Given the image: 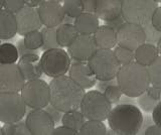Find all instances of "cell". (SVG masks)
<instances>
[{"mask_svg": "<svg viewBox=\"0 0 161 135\" xmlns=\"http://www.w3.org/2000/svg\"><path fill=\"white\" fill-rule=\"evenodd\" d=\"M50 104L60 111L68 112L80 109L85 96V89L70 78L64 76L53 78L49 82Z\"/></svg>", "mask_w": 161, "mask_h": 135, "instance_id": "1", "label": "cell"}, {"mask_svg": "<svg viewBox=\"0 0 161 135\" xmlns=\"http://www.w3.org/2000/svg\"><path fill=\"white\" fill-rule=\"evenodd\" d=\"M108 124L118 135H136L140 132L144 117L141 110L131 103H121L112 109Z\"/></svg>", "mask_w": 161, "mask_h": 135, "instance_id": "2", "label": "cell"}, {"mask_svg": "<svg viewBox=\"0 0 161 135\" xmlns=\"http://www.w3.org/2000/svg\"><path fill=\"white\" fill-rule=\"evenodd\" d=\"M117 82L124 95L137 98L147 91L151 85L148 68L136 62L121 66Z\"/></svg>", "mask_w": 161, "mask_h": 135, "instance_id": "3", "label": "cell"}, {"mask_svg": "<svg viewBox=\"0 0 161 135\" xmlns=\"http://www.w3.org/2000/svg\"><path fill=\"white\" fill-rule=\"evenodd\" d=\"M112 109V103L99 90H91L86 93L80 106V110L87 120L100 121L107 120Z\"/></svg>", "mask_w": 161, "mask_h": 135, "instance_id": "4", "label": "cell"}, {"mask_svg": "<svg viewBox=\"0 0 161 135\" xmlns=\"http://www.w3.org/2000/svg\"><path fill=\"white\" fill-rule=\"evenodd\" d=\"M158 7L155 0H123L122 16L125 21L146 26Z\"/></svg>", "mask_w": 161, "mask_h": 135, "instance_id": "5", "label": "cell"}, {"mask_svg": "<svg viewBox=\"0 0 161 135\" xmlns=\"http://www.w3.org/2000/svg\"><path fill=\"white\" fill-rule=\"evenodd\" d=\"M97 80H113L117 78L121 65L112 49L98 48L88 61Z\"/></svg>", "mask_w": 161, "mask_h": 135, "instance_id": "6", "label": "cell"}, {"mask_svg": "<svg viewBox=\"0 0 161 135\" xmlns=\"http://www.w3.org/2000/svg\"><path fill=\"white\" fill-rule=\"evenodd\" d=\"M70 58L68 52L62 48H52L44 51L40 57V63L43 74L50 78L62 77L69 71L72 66Z\"/></svg>", "mask_w": 161, "mask_h": 135, "instance_id": "7", "label": "cell"}, {"mask_svg": "<svg viewBox=\"0 0 161 135\" xmlns=\"http://www.w3.org/2000/svg\"><path fill=\"white\" fill-rule=\"evenodd\" d=\"M20 94L30 109H44L50 104L49 84L40 78L26 81Z\"/></svg>", "mask_w": 161, "mask_h": 135, "instance_id": "8", "label": "cell"}, {"mask_svg": "<svg viewBox=\"0 0 161 135\" xmlns=\"http://www.w3.org/2000/svg\"><path fill=\"white\" fill-rule=\"evenodd\" d=\"M26 109L27 105L21 94L0 92V121L3 124L22 120Z\"/></svg>", "mask_w": 161, "mask_h": 135, "instance_id": "9", "label": "cell"}, {"mask_svg": "<svg viewBox=\"0 0 161 135\" xmlns=\"http://www.w3.org/2000/svg\"><path fill=\"white\" fill-rule=\"evenodd\" d=\"M147 42L145 27L139 24L125 21L117 31V44L120 47L136 51Z\"/></svg>", "mask_w": 161, "mask_h": 135, "instance_id": "10", "label": "cell"}, {"mask_svg": "<svg viewBox=\"0 0 161 135\" xmlns=\"http://www.w3.org/2000/svg\"><path fill=\"white\" fill-rule=\"evenodd\" d=\"M26 79L17 64H0V92L19 93Z\"/></svg>", "mask_w": 161, "mask_h": 135, "instance_id": "11", "label": "cell"}, {"mask_svg": "<svg viewBox=\"0 0 161 135\" xmlns=\"http://www.w3.org/2000/svg\"><path fill=\"white\" fill-rule=\"evenodd\" d=\"M25 121L31 135H50L55 128L54 120L45 109H31Z\"/></svg>", "mask_w": 161, "mask_h": 135, "instance_id": "12", "label": "cell"}, {"mask_svg": "<svg viewBox=\"0 0 161 135\" xmlns=\"http://www.w3.org/2000/svg\"><path fill=\"white\" fill-rule=\"evenodd\" d=\"M98 46L92 34H79L68 47V53L75 62H88L97 52Z\"/></svg>", "mask_w": 161, "mask_h": 135, "instance_id": "13", "label": "cell"}, {"mask_svg": "<svg viewBox=\"0 0 161 135\" xmlns=\"http://www.w3.org/2000/svg\"><path fill=\"white\" fill-rule=\"evenodd\" d=\"M15 16L18 26L17 34L21 37L26 36L31 31H39L43 25L36 7L25 5L15 13Z\"/></svg>", "mask_w": 161, "mask_h": 135, "instance_id": "14", "label": "cell"}, {"mask_svg": "<svg viewBox=\"0 0 161 135\" xmlns=\"http://www.w3.org/2000/svg\"><path fill=\"white\" fill-rule=\"evenodd\" d=\"M37 10L42 24L47 27H58L67 16L63 4L54 0H45L37 7Z\"/></svg>", "mask_w": 161, "mask_h": 135, "instance_id": "15", "label": "cell"}, {"mask_svg": "<svg viewBox=\"0 0 161 135\" xmlns=\"http://www.w3.org/2000/svg\"><path fill=\"white\" fill-rule=\"evenodd\" d=\"M69 76L85 90L93 88L98 81L88 62H74L69 68Z\"/></svg>", "mask_w": 161, "mask_h": 135, "instance_id": "16", "label": "cell"}, {"mask_svg": "<svg viewBox=\"0 0 161 135\" xmlns=\"http://www.w3.org/2000/svg\"><path fill=\"white\" fill-rule=\"evenodd\" d=\"M17 65L26 79V81L39 79L42 76L43 70L40 63V58L36 53H31L20 57Z\"/></svg>", "mask_w": 161, "mask_h": 135, "instance_id": "17", "label": "cell"}, {"mask_svg": "<svg viewBox=\"0 0 161 135\" xmlns=\"http://www.w3.org/2000/svg\"><path fill=\"white\" fill-rule=\"evenodd\" d=\"M123 0H96L95 14L105 22L122 16Z\"/></svg>", "mask_w": 161, "mask_h": 135, "instance_id": "18", "label": "cell"}, {"mask_svg": "<svg viewBox=\"0 0 161 135\" xmlns=\"http://www.w3.org/2000/svg\"><path fill=\"white\" fill-rule=\"evenodd\" d=\"M18 32L15 13L2 8L0 10V38L2 41L13 38Z\"/></svg>", "mask_w": 161, "mask_h": 135, "instance_id": "19", "label": "cell"}, {"mask_svg": "<svg viewBox=\"0 0 161 135\" xmlns=\"http://www.w3.org/2000/svg\"><path fill=\"white\" fill-rule=\"evenodd\" d=\"M99 17L93 12H83L80 16L75 18L74 24L80 34H92L97 31L100 26Z\"/></svg>", "mask_w": 161, "mask_h": 135, "instance_id": "20", "label": "cell"}, {"mask_svg": "<svg viewBox=\"0 0 161 135\" xmlns=\"http://www.w3.org/2000/svg\"><path fill=\"white\" fill-rule=\"evenodd\" d=\"M94 38L99 48L113 49L117 44V31L107 24H104L100 25L94 33Z\"/></svg>", "mask_w": 161, "mask_h": 135, "instance_id": "21", "label": "cell"}, {"mask_svg": "<svg viewBox=\"0 0 161 135\" xmlns=\"http://www.w3.org/2000/svg\"><path fill=\"white\" fill-rule=\"evenodd\" d=\"M134 53L135 62L145 67H149L150 65H152L155 59L159 57L157 46H154V43L150 42L143 43Z\"/></svg>", "mask_w": 161, "mask_h": 135, "instance_id": "22", "label": "cell"}, {"mask_svg": "<svg viewBox=\"0 0 161 135\" xmlns=\"http://www.w3.org/2000/svg\"><path fill=\"white\" fill-rule=\"evenodd\" d=\"M79 34L80 33L75 28V24L69 22H63L59 24L57 29V37L60 48L69 47Z\"/></svg>", "mask_w": 161, "mask_h": 135, "instance_id": "23", "label": "cell"}, {"mask_svg": "<svg viewBox=\"0 0 161 135\" xmlns=\"http://www.w3.org/2000/svg\"><path fill=\"white\" fill-rule=\"evenodd\" d=\"M86 122V117L82 111L79 110H73V111H68L64 112L63 115L62 123L63 125H65L69 128H72L75 131H80V128Z\"/></svg>", "mask_w": 161, "mask_h": 135, "instance_id": "24", "label": "cell"}, {"mask_svg": "<svg viewBox=\"0 0 161 135\" xmlns=\"http://www.w3.org/2000/svg\"><path fill=\"white\" fill-rule=\"evenodd\" d=\"M1 135H31L26 121L19 120L16 122L4 123V125L0 129Z\"/></svg>", "mask_w": 161, "mask_h": 135, "instance_id": "25", "label": "cell"}, {"mask_svg": "<svg viewBox=\"0 0 161 135\" xmlns=\"http://www.w3.org/2000/svg\"><path fill=\"white\" fill-rule=\"evenodd\" d=\"M20 56L17 47L12 43H2L0 46V64H15Z\"/></svg>", "mask_w": 161, "mask_h": 135, "instance_id": "26", "label": "cell"}, {"mask_svg": "<svg viewBox=\"0 0 161 135\" xmlns=\"http://www.w3.org/2000/svg\"><path fill=\"white\" fill-rule=\"evenodd\" d=\"M104 121L100 120H87L79 131L80 135H105L107 134Z\"/></svg>", "mask_w": 161, "mask_h": 135, "instance_id": "27", "label": "cell"}, {"mask_svg": "<svg viewBox=\"0 0 161 135\" xmlns=\"http://www.w3.org/2000/svg\"><path fill=\"white\" fill-rule=\"evenodd\" d=\"M57 29L58 27H47V26L42 28V33L43 37V44L42 47V49L43 52L47 51V49L60 48L57 37Z\"/></svg>", "mask_w": 161, "mask_h": 135, "instance_id": "28", "label": "cell"}, {"mask_svg": "<svg viewBox=\"0 0 161 135\" xmlns=\"http://www.w3.org/2000/svg\"><path fill=\"white\" fill-rule=\"evenodd\" d=\"M63 6L67 16L70 18H77L83 12H85V7L82 0H64Z\"/></svg>", "mask_w": 161, "mask_h": 135, "instance_id": "29", "label": "cell"}, {"mask_svg": "<svg viewBox=\"0 0 161 135\" xmlns=\"http://www.w3.org/2000/svg\"><path fill=\"white\" fill-rule=\"evenodd\" d=\"M147 68L151 85L161 89V56H159L155 59V62Z\"/></svg>", "mask_w": 161, "mask_h": 135, "instance_id": "30", "label": "cell"}, {"mask_svg": "<svg viewBox=\"0 0 161 135\" xmlns=\"http://www.w3.org/2000/svg\"><path fill=\"white\" fill-rule=\"evenodd\" d=\"M114 53L121 66H125V65L135 62V53L129 48L118 46L115 48Z\"/></svg>", "mask_w": 161, "mask_h": 135, "instance_id": "31", "label": "cell"}, {"mask_svg": "<svg viewBox=\"0 0 161 135\" xmlns=\"http://www.w3.org/2000/svg\"><path fill=\"white\" fill-rule=\"evenodd\" d=\"M24 42L26 43V46L34 49V51H37V49L42 48V44H43V37H42V31H34L27 33L26 36H24Z\"/></svg>", "mask_w": 161, "mask_h": 135, "instance_id": "32", "label": "cell"}, {"mask_svg": "<svg viewBox=\"0 0 161 135\" xmlns=\"http://www.w3.org/2000/svg\"><path fill=\"white\" fill-rule=\"evenodd\" d=\"M158 103L159 101L150 98L148 95L146 94V92L143 93L142 95H140L139 97H137V104L139 108H141V110H143L146 113L153 112V110L157 106Z\"/></svg>", "mask_w": 161, "mask_h": 135, "instance_id": "33", "label": "cell"}, {"mask_svg": "<svg viewBox=\"0 0 161 135\" xmlns=\"http://www.w3.org/2000/svg\"><path fill=\"white\" fill-rule=\"evenodd\" d=\"M104 94L112 104H116V103H118L119 101H121L122 95H124L118 84H114V85H111V86H109L107 89L105 90Z\"/></svg>", "mask_w": 161, "mask_h": 135, "instance_id": "34", "label": "cell"}, {"mask_svg": "<svg viewBox=\"0 0 161 135\" xmlns=\"http://www.w3.org/2000/svg\"><path fill=\"white\" fill-rule=\"evenodd\" d=\"M25 5H26V4H25L24 0H5L3 8L7 9V10L11 11L13 13H16Z\"/></svg>", "mask_w": 161, "mask_h": 135, "instance_id": "35", "label": "cell"}, {"mask_svg": "<svg viewBox=\"0 0 161 135\" xmlns=\"http://www.w3.org/2000/svg\"><path fill=\"white\" fill-rule=\"evenodd\" d=\"M44 109L48 112V114L50 115V116H52V118L54 120V122H55V123L62 122L63 115H64V112H63V111H60L59 109L55 108L54 106H53L52 104H49L48 106H47Z\"/></svg>", "mask_w": 161, "mask_h": 135, "instance_id": "36", "label": "cell"}, {"mask_svg": "<svg viewBox=\"0 0 161 135\" xmlns=\"http://www.w3.org/2000/svg\"><path fill=\"white\" fill-rule=\"evenodd\" d=\"M151 24L156 31L161 32V6H158L155 10L152 19H151Z\"/></svg>", "mask_w": 161, "mask_h": 135, "instance_id": "37", "label": "cell"}, {"mask_svg": "<svg viewBox=\"0 0 161 135\" xmlns=\"http://www.w3.org/2000/svg\"><path fill=\"white\" fill-rule=\"evenodd\" d=\"M53 134V135H77L79 134V132L68 126H65V125H63V126L54 128Z\"/></svg>", "mask_w": 161, "mask_h": 135, "instance_id": "38", "label": "cell"}, {"mask_svg": "<svg viewBox=\"0 0 161 135\" xmlns=\"http://www.w3.org/2000/svg\"><path fill=\"white\" fill-rule=\"evenodd\" d=\"M16 47H17V49H18V53H19L20 57H22V56H24V54H27V53H36V51L29 48L26 46V43H25L24 39H20V41H18L17 43H16Z\"/></svg>", "mask_w": 161, "mask_h": 135, "instance_id": "39", "label": "cell"}, {"mask_svg": "<svg viewBox=\"0 0 161 135\" xmlns=\"http://www.w3.org/2000/svg\"><path fill=\"white\" fill-rule=\"evenodd\" d=\"M114 84H118L117 82V78L113 79V80H98L97 81V89L101 92H105V90L107 89L111 85Z\"/></svg>", "mask_w": 161, "mask_h": 135, "instance_id": "40", "label": "cell"}, {"mask_svg": "<svg viewBox=\"0 0 161 135\" xmlns=\"http://www.w3.org/2000/svg\"><path fill=\"white\" fill-rule=\"evenodd\" d=\"M146 94H147L150 98L157 100V101H160L161 100V89L155 87V86H152V85L149 86L147 91H146Z\"/></svg>", "mask_w": 161, "mask_h": 135, "instance_id": "41", "label": "cell"}, {"mask_svg": "<svg viewBox=\"0 0 161 135\" xmlns=\"http://www.w3.org/2000/svg\"><path fill=\"white\" fill-rule=\"evenodd\" d=\"M152 118L155 124H157L159 127H161V100L157 104V106L152 112Z\"/></svg>", "mask_w": 161, "mask_h": 135, "instance_id": "42", "label": "cell"}, {"mask_svg": "<svg viewBox=\"0 0 161 135\" xmlns=\"http://www.w3.org/2000/svg\"><path fill=\"white\" fill-rule=\"evenodd\" d=\"M143 134L145 135H161V127H159L157 124H151L144 130Z\"/></svg>", "mask_w": 161, "mask_h": 135, "instance_id": "43", "label": "cell"}, {"mask_svg": "<svg viewBox=\"0 0 161 135\" xmlns=\"http://www.w3.org/2000/svg\"><path fill=\"white\" fill-rule=\"evenodd\" d=\"M125 22V19L123 18V16H120L118 18L116 19H113V20H110V21H106L105 24H107V25L111 26L112 28H114L116 31H118V29L120 28V26L122 25V24Z\"/></svg>", "mask_w": 161, "mask_h": 135, "instance_id": "44", "label": "cell"}, {"mask_svg": "<svg viewBox=\"0 0 161 135\" xmlns=\"http://www.w3.org/2000/svg\"><path fill=\"white\" fill-rule=\"evenodd\" d=\"M82 1H83L86 12H93V13H95L96 0H82Z\"/></svg>", "mask_w": 161, "mask_h": 135, "instance_id": "45", "label": "cell"}, {"mask_svg": "<svg viewBox=\"0 0 161 135\" xmlns=\"http://www.w3.org/2000/svg\"><path fill=\"white\" fill-rule=\"evenodd\" d=\"M45 0H24L26 5L32 6V7H38L40 4H42Z\"/></svg>", "mask_w": 161, "mask_h": 135, "instance_id": "46", "label": "cell"}, {"mask_svg": "<svg viewBox=\"0 0 161 135\" xmlns=\"http://www.w3.org/2000/svg\"><path fill=\"white\" fill-rule=\"evenodd\" d=\"M151 124H154V121H153V118L152 116L151 117H145V119L143 120V124H142V127H141V129H142V134L144 132V130L147 128L148 126H150Z\"/></svg>", "mask_w": 161, "mask_h": 135, "instance_id": "47", "label": "cell"}, {"mask_svg": "<svg viewBox=\"0 0 161 135\" xmlns=\"http://www.w3.org/2000/svg\"><path fill=\"white\" fill-rule=\"evenodd\" d=\"M157 48H158V52H159V56H161V37L159 38V41H158V42H157Z\"/></svg>", "mask_w": 161, "mask_h": 135, "instance_id": "48", "label": "cell"}, {"mask_svg": "<svg viewBox=\"0 0 161 135\" xmlns=\"http://www.w3.org/2000/svg\"><path fill=\"white\" fill-rule=\"evenodd\" d=\"M4 1H5V0H0V7H1V9L4 6Z\"/></svg>", "mask_w": 161, "mask_h": 135, "instance_id": "49", "label": "cell"}, {"mask_svg": "<svg viewBox=\"0 0 161 135\" xmlns=\"http://www.w3.org/2000/svg\"><path fill=\"white\" fill-rule=\"evenodd\" d=\"M54 1H58V2H60V3H63L64 0H54Z\"/></svg>", "mask_w": 161, "mask_h": 135, "instance_id": "50", "label": "cell"}, {"mask_svg": "<svg viewBox=\"0 0 161 135\" xmlns=\"http://www.w3.org/2000/svg\"><path fill=\"white\" fill-rule=\"evenodd\" d=\"M155 1L157 2V3H161V0H155Z\"/></svg>", "mask_w": 161, "mask_h": 135, "instance_id": "51", "label": "cell"}]
</instances>
